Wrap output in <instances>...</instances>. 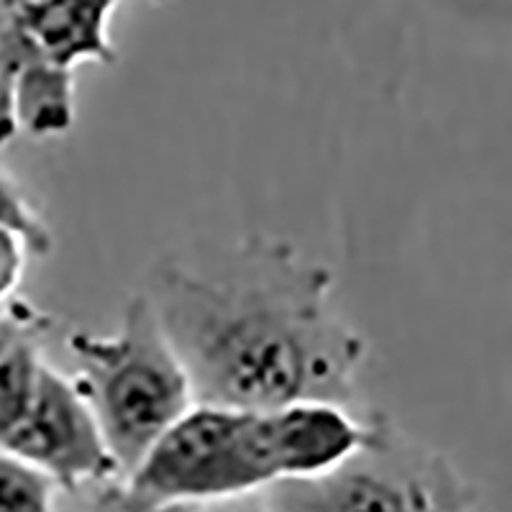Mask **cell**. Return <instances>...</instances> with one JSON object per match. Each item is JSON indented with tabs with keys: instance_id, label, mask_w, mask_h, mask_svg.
Segmentation results:
<instances>
[{
	"instance_id": "obj_3",
	"label": "cell",
	"mask_w": 512,
	"mask_h": 512,
	"mask_svg": "<svg viewBox=\"0 0 512 512\" xmlns=\"http://www.w3.org/2000/svg\"><path fill=\"white\" fill-rule=\"evenodd\" d=\"M67 349L77 367L72 384L93 410L123 479L131 477L195 405L185 369L141 292L126 303L116 333L75 331Z\"/></svg>"
},
{
	"instance_id": "obj_8",
	"label": "cell",
	"mask_w": 512,
	"mask_h": 512,
	"mask_svg": "<svg viewBox=\"0 0 512 512\" xmlns=\"http://www.w3.org/2000/svg\"><path fill=\"white\" fill-rule=\"evenodd\" d=\"M11 118L16 131L39 139L67 134L75 123V72L59 70L41 54L31 57L13 77Z\"/></svg>"
},
{
	"instance_id": "obj_6",
	"label": "cell",
	"mask_w": 512,
	"mask_h": 512,
	"mask_svg": "<svg viewBox=\"0 0 512 512\" xmlns=\"http://www.w3.org/2000/svg\"><path fill=\"white\" fill-rule=\"evenodd\" d=\"M13 16L34 44L41 59L75 72L77 64H116L111 21L118 3L88 0H49V3H11Z\"/></svg>"
},
{
	"instance_id": "obj_4",
	"label": "cell",
	"mask_w": 512,
	"mask_h": 512,
	"mask_svg": "<svg viewBox=\"0 0 512 512\" xmlns=\"http://www.w3.org/2000/svg\"><path fill=\"white\" fill-rule=\"evenodd\" d=\"M364 438L315 477L262 489L267 512H472V484L443 451L402 431L379 410L361 415Z\"/></svg>"
},
{
	"instance_id": "obj_2",
	"label": "cell",
	"mask_w": 512,
	"mask_h": 512,
	"mask_svg": "<svg viewBox=\"0 0 512 512\" xmlns=\"http://www.w3.org/2000/svg\"><path fill=\"white\" fill-rule=\"evenodd\" d=\"M364 420L338 405L233 410L192 405L126 482L154 500L213 505L315 477L354 451Z\"/></svg>"
},
{
	"instance_id": "obj_12",
	"label": "cell",
	"mask_w": 512,
	"mask_h": 512,
	"mask_svg": "<svg viewBox=\"0 0 512 512\" xmlns=\"http://www.w3.org/2000/svg\"><path fill=\"white\" fill-rule=\"evenodd\" d=\"M29 256V249L16 233L0 228V310L16 297V287L24 280Z\"/></svg>"
},
{
	"instance_id": "obj_9",
	"label": "cell",
	"mask_w": 512,
	"mask_h": 512,
	"mask_svg": "<svg viewBox=\"0 0 512 512\" xmlns=\"http://www.w3.org/2000/svg\"><path fill=\"white\" fill-rule=\"evenodd\" d=\"M54 482L0 451V512H57Z\"/></svg>"
},
{
	"instance_id": "obj_13",
	"label": "cell",
	"mask_w": 512,
	"mask_h": 512,
	"mask_svg": "<svg viewBox=\"0 0 512 512\" xmlns=\"http://www.w3.org/2000/svg\"><path fill=\"white\" fill-rule=\"evenodd\" d=\"M203 512H267L264 510L262 495H246V497H233V500L213 502V505H203Z\"/></svg>"
},
{
	"instance_id": "obj_7",
	"label": "cell",
	"mask_w": 512,
	"mask_h": 512,
	"mask_svg": "<svg viewBox=\"0 0 512 512\" xmlns=\"http://www.w3.org/2000/svg\"><path fill=\"white\" fill-rule=\"evenodd\" d=\"M52 328V315L21 297H13L0 310V443L29 408L36 377L44 364L41 344Z\"/></svg>"
},
{
	"instance_id": "obj_11",
	"label": "cell",
	"mask_w": 512,
	"mask_h": 512,
	"mask_svg": "<svg viewBox=\"0 0 512 512\" xmlns=\"http://www.w3.org/2000/svg\"><path fill=\"white\" fill-rule=\"evenodd\" d=\"M90 512H203V505L154 500L131 487L126 479H113L95 487L90 497Z\"/></svg>"
},
{
	"instance_id": "obj_10",
	"label": "cell",
	"mask_w": 512,
	"mask_h": 512,
	"mask_svg": "<svg viewBox=\"0 0 512 512\" xmlns=\"http://www.w3.org/2000/svg\"><path fill=\"white\" fill-rule=\"evenodd\" d=\"M0 228L16 233L31 256L44 259L54 251V233L49 223L26 198L21 185L3 169H0Z\"/></svg>"
},
{
	"instance_id": "obj_1",
	"label": "cell",
	"mask_w": 512,
	"mask_h": 512,
	"mask_svg": "<svg viewBox=\"0 0 512 512\" xmlns=\"http://www.w3.org/2000/svg\"><path fill=\"white\" fill-rule=\"evenodd\" d=\"M333 282L290 241L249 233L162 256L141 295L195 405L346 408L367 341L333 308Z\"/></svg>"
},
{
	"instance_id": "obj_5",
	"label": "cell",
	"mask_w": 512,
	"mask_h": 512,
	"mask_svg": "<svg viewBox=\"0 0 512 512\" xmlns=\"http://www.w3.org/2000/svg\"><path fill=\"white\" fill-rule=\"evenodd\" d=\"M0 451L29 464L70 495L123 479L85 397L70 374L57 372L47 361L41 364L24 418L0 443Z\"/></svg>"
}]
</instances>
